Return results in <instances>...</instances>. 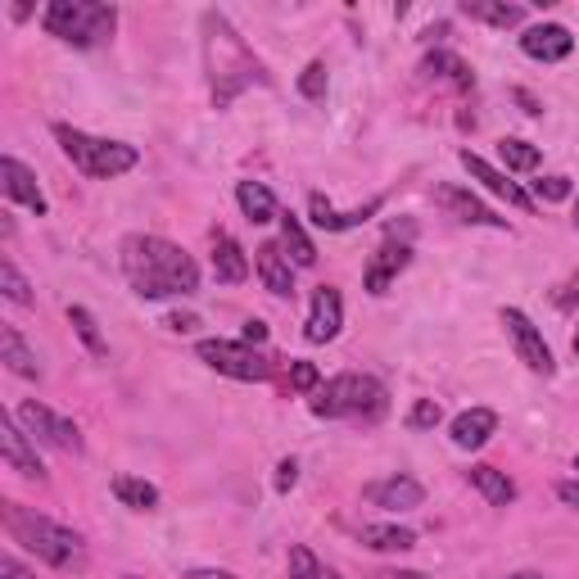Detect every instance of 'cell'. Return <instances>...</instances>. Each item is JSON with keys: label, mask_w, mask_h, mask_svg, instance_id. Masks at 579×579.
<instances>
[{"label": "cell", "mask_w": 579, "mask_h": 579, "mask_svg": "<svg viewBox=\"0 0 579 579\" xmlns=\"http://www.w3.org/2000/svg\"><path fill=\"white\" fill-rule=\"evenodd\" d=\"M439 421H444V412H439L435 399H416L412 412H408V426H412V431H435Z\"/></svg>", "instance_id": "36"}, {"label": "cell", "mask_w": 579, "mask_h": 579, "mask_svg": "<svg viewBox=\"0 0 579 579\" xmlns=\"http://www.w3.org/2000/svg\"><path fill=\"white\" fill-rule=\"evenodd\" d=\"M358 544L371 553H408V548H416V534L408 525H363Z\"/></svg>", "instance_id": "25"}, {"label": "cell", "mask_w": 579, "mask_h": 579, "mask_svg": "<svg viewBox=\"0 0 579 579\" xmlns=\"http://www.w3.org/2000/svg\"><path fill=\"white\" fill-rule=\"evenodd\" d=\"M200 46H204V73H209V91H213V109H226L241 91L249 87H272V73L263 68V59L245 46V36L231 27L226 14L209 10L200 19Z\"/></svg>", "instance_id": "1"}, {"label": "cell", "mask_w": 579, "mask_h": 579, "mask_svg": "<svg viewBox=\"0 0 579 579\" xmlns=\"http://www.w3.org/2000/svg\"><path fill=\"white\" fill-rule=\"evenodd\" d=\"M575 226H579V200H575Z\"/></svg>", "instance_id": "47"}, {"label": "cell", "mask_w": 579, "mask_h": 579, "mask_svg": "<svg viewBox=\"0 0 579 579\" xmlns=\"http://www.w3.org/2000/svg\"><path fill=\"white\" fill-rule=\"evenodd\" d=\"M516 100H521V104H525V113H538V100H534V96H530V91H516Z\"/></svg>", "instance_id": "45"}, {"label": "cell", "mask_w": 579, "mask_h": 579, "mask_svg": "<svg viewBox=\"0 0 579 579\" xmlns=\"http://www.w3.org/2000/svg\"><path fill=\"white\" fill-rule=\"evenodd\" d=\"M498 159L508 164V172H534L538 164H544V154H538V145L521 141V136H503L498 141Z\"/></svg>", "instance_id": "30"}, {"label": "cell", "mask_w": 579, "mask_h": 579, "mask_svg": "<svg viewBox=\"0 0 579 579\" xmlns=\"http://www.w3.org/2000/svg\"><path fill=\"white\" fill-rule=\"evenodd\" d=\"M236 204H241V213H245L254 226H267L272 218H281L277 196H272V190H267L263 181H236Z\"/></svg>", "instance_id": "22"}, {"label": "cell", "mask_w": 579, "mask_h": 579, "mask_svg": "<svg viewBox=\"0 0 579 579\" xmlns=\"http://www.w3.org/2000/svg\"><path fill=\"white\" fill-rule=\"evenodd\" d=\"M263 339H267V322L249 318V322H245V344H263Z\"/></svg>", "instance_id": "42"}, {"label": "cell", "mask_w": 579, "mask_h": 579, "mask_svg": "<svg viewBox=\"0 0 579 579\" xmlns=\"http://www.w3.org/2000/svg\"><path fill=\"white\" fill-rule=\"evenodd\" d=\"M196 326H200V318H190V313H172L168 318V331H177V335H190Z\"/></svg>", "instance_id": "41"}, {"label": "cell", "mask_w": 579, "mask_h": 579, "mask_svg": "<svg viewBox=\"0 0 579 579\" xmlns=\"http://www.w3.org/2000/svg\"><path fill=\"white\" fill-rule=\"evenodd\" d=\"M186 579H241V575H231V570H190Z\"/></svg>", "instance_id": "43"}, {"label": "cell", "mask_w": 579, "mask_h": 579, "mask_svg": "<svg viewBox=\"0 0 579 579\" xmlns=\"http://www.w3.org/2000/svg\"><path fill=\"white\" fill-rule=\"evenodd\" d=\"M390 412V394L376 376H358V371H344L335 380H326L322 390L313 394V416H326V421H380Z\"/></svg>", "instance_id": "4"}, {"label": "cell", "mask_w": 579, "mask_h": 579, "mask_svg": "<svg viewBox=\"0 0 579 579\" xmlns=\"http://www.w3.org/2000/svg\"><path fill=\"white\" fill-rule=\"evenodd\" d=\"M467 480L485 493V503H489V508H508V503H516V485L508 480V471L485 467V461H480V467H471V471H467Z\"/></svg>", "instance_id": "24"}, {"label": "cell", "mask_w": 579, "mask_h": 579, "mask_svg": "<svg viewBox=\"0 0 579 579\" xmlns=\"http://www.w3.org/2000/svg\"><path fill=\"white\" fill-rule=\"evenodd\" d=\"M213 277L222 286H241L249 277V258H245V249L231 241V236H218L213 241Z\"/></svg>", "instance_id": "23"}, {"label": "cell", "mask_w": 579, "mask_h": 579, "mask_svg": "<svg viewBox=\"0 0 579 579\" xmlns=\"http://www.w3.org/2000/svg\"><path fill=\"white\" fill-rule=\"evenodd\" d=\"M299 485V461L294 457H286L281 467H277V493H290Z\"/></svg>", "instance_id": "38"}, {"label": "cell", "mask_w": 579, "mask_h": 579, "mask_svg": "<svg viewBox=\"0 0 579 579\" xmlns=\"http://www.w3.org/2000/svg\"><path fill=\"white\" fill-rule=\"evenodd\" d=\"M0 363H5L14 376L23 380H42V363H36V349H27V339L14 326H0Z\"/></svg>", "instance_id": "21"}, {"label": "cell", "mask_w": 579, "mask_h": 579, "mask_svg": "<svg viewBox=\"0 0 579 579\" xmlns=\"http://www.w3.org/2000/svg\"><path fill=\"white\" fill-rule=\"evenodd\" d=\"M435 200H439L457 222H467V226H498V231L508 226V218H498L485 200L471 196L467 186H439V190H435Z\"/></svg>", "instance_id": "17"}, {"label": "cell", "mask_w": 579, "mask_h": 579, "mask_svg": "<svg viewBox=\"0 0 579 579\" xmlns=\"http://www.w3.org/2000/svg\"><path fill=\"white\" fill-rule=\"evenodd\" d=\"M113 498H119L123 508H132V512H154L159 508V489H154L149 480H141V476H113Z\"/></svg>", "instance_id": "27"}, {"label": "cell", "mask_w": 579, "mask_h": 579, "mask_svg": "<svg viewBox=\"0 0 579 579\" xmlns=\"http://www.w3.org/2000/svg\"><path fill=\"white\" fill-rule=\"evenodd\" d=\"M412 263V245L408 241H399V236H390L376 254H371V263H367V277H363V286H367V294H390V286H394V277L403 272V267Z\"/></svg>", "instance_id": "11"}, {"label": "cell", "mask_w": 579, "mask_h": 579, "mask_svg": "<svg viewBox=\"0 0 579 579\" xmlns=\"http://www.w3.org/2000/svg\"><path fill=\"white\" fill-rule=\"evenodd\" d=\"M0 190H5V200L32 209L36 218H46V209H51L46 196H42V186H36V172L27 164H19L14 154H5V159H0Z\"/></svg>", "instance_id": "12"}, {"label": "cell", "mask_w": 579, "mask_h": 579, "mask_svg": "<svg viewBox=\"0 0 579 579\" xmlns=\"http://www.w3.org/2000/svg\"><path fill=\"white\" fill-rule=\"evenodd\" d=\"M575 471H579V457H575Z\"/></svg>", "instance_id": "50"}, {"label": "cell", "mask_w": 579, "mask_h": 579, "mask_svg": "<svg viewBox=\"0 0 579 579\" xmlns=\"http://www.w3.org/2000/svg\"><path fill=\"white\" fill-rule=\"evenodd\" d=\"M123 579H141V575H123Z\"/></svg>", "instance_id": "49"}, {"label": "cell", "mask_w": 579, "mask_h": 579, "mask_svg": "<svg viewBox=\"0 0 579 579\" xmlns=\"http://www.w3.org/2000/svg\"><path fill=\"white\" fill-rule=\"evenodd\" d=\"M461 14L480 19L489 27H516L525 19V10L521 5H508V0H461Z\"/></svg>", "instance_id": "28"}, {"label": "cell", "mask_w": 579, "mask_h": 579, "mask_svg": "<svg viewBox=\"0 0 579 579\" xmlns=\"http://www.w3.org/2000/svg\"><path fill=\"white\" fill-rule=\"evenodd\" d=\"M339 326H344V299H339V290L335 286H318L313 313H308V322H303V339L308 344H331L339 335Z\"/></svg>", "instance_id": "14"}, {"label": "cell", "mask_w": 579, "mask_h": 579, "mask_svg": "<svg viewBox=\"0 0 579 579\" xmlns=\"http://www.w3.org/2000/svg\"><path fill=\"white\" fill-rule=\"evenodd\" d=\"M421 73H431V77H444V82H453L457 91H471L476 87V73L461 64L457 55H448V51H435V55H426V64H421Z\"/></svg>", "instance_id": "29"}, {"label": "cell", "mask_w": 579, "mask_h": 579, "mask_svg": "<svg viewBox=\"0 0 579 579\" xmlns=\"http://www.w3.org/2000/svg\"><path fill=\"white\" fill-rule=\"evenodd\" d=\"M457 159H461V168L471 172V181H480V186L489 190V196H498V200H508V204H516V209H534V200L525 196V190H521L516 181H508V172H498L493 164H485L480 154H471V149H461Z\"/></svg>", "instance_id": "16"}, {"label": "cell", "mask_w": 579, "mask_h": 579, "mask_svg": "<svg viewBox=\"0 0 579 579\" xmlns=\"http://www.w3.org/2000/svg\"><path fill=\"white\" fill-rule=\"evenodd\" d=\"M0 521H5L10 538L14 544H23L27 553H36L46 566L55 570H77L87 561V544H82V534L51 521V516H36L32 508L23 503H0Z\"/></svg>", "instance_id": "3"}, {"label": "cell", "mask_w": 579, "mask_h": 579, "mask_svg": "<svg viewBox=\"0 0 579 579\" xmlns=\"http://www.w3.org/2000/svg\"><path fill=\"white\" fill-rule=\"evenodd\" d=\"M521 51H525L530 59L557 64V59H566V55L575 51V36H570V27H561V23H538V27H525Z\"/></svg>", "instance_id": "18"}, {"label": "cell", "mask_w": 579, "mask_h": 579, "mask_svg": "<svg viewBox=\"0 0 579 579\" xmlns=\"http://www.w3.org/2000/svg\"><path fill=\"white\" fill-rule=\"evenodd\" d=\"M503 579H544L538 570H512V575H503Z\"/></svg>", "instance_id": "46"}, {"label": "cell", "mask_w": 579, "mask_h": 579, "mask_svg": "<svg viewBox=\"0 0 579 579\" xmlns=\"http://www.w3.org/2000/svg\"><path fill=\"white\" fill-rule=\"evenodd\" d=\"M575 354H579V331H575Z\"/></svg>", "instance_id": "48"}, {"label": "cell", "mask_w": 579, "mask_h": 579, "mask_svg": "<svg viewBox=\"0 0 579 579\" xmlns=\"http://www.w3.org/2000/svg\"><path fill=\"white\" fill-rule=\"evenodd\" d=\"M503 326H508V335H512V344H516V358L534 371V376H553V349H548V339H544V331H538L521 308H503Z\"/></svg>", "instance_id": "9"}, {"label": "cell", "mask_w": 579, "mask_h": 579, "mask_svg": "<svg viewBox=\"0 0 579 579\" xmlns=\"http://www.w3.org/2000/svg\"><path fill=\"white\" fill-rule=\"evenodd\" d=\"M380 213V200H367L363 209H349V213H339V209H331V200L326 196H308V218H313V226H322V231H349V226H363L367 218H376Z\"/></svg>", "instance_id": "20"}, {"label": "cell", "mask_w": 579, "mask_h": 579, "mask_svg": "<svg viewBox=\"0 0 579 579\" xmlns=\"http://www.w3.org/2000/svg\"><path fill=\"white\" fill-rule=\"evenodd\" d=\"M68 322H73L77 339L87 344V354H91V358H109V339L100 335V322L87 313V308H68Z\"/></svg>", "instance_id": "31"}, {"label": "cell", "mask_w": 579, "mask_h": 579, "mask_svg": "<svg viewBox=\"0 0 579 579\" xmlns=\"http://www.w3.org/2000/svg\"><path fill=\"white\" fill-rule=\"evenodd\" d=\"M123 277L141 299H186L200 290V267L181 245L164 236H127L123 241Z\"/></svg>", "instance_id": "2"}, {"label": "cell", "mask_w": 579, "mask_h": 579, "mask_svg": "<svg viewBox=\"0 0 579 579\" xmlns=\"http://www.w3.org/2000/svg\"><path fill=\"white\" fill-rule=\"evenodd\" d=\"M281 249H286V258L294 267H313L318 263V245L308 241V231H303V222L294 213H281Z\"/></svg>", "instance_id": "26"}, {"label": "cell", "mask_w": 579, "mask_h": 579, "mask_svg": "<svg viewBox=\"0 0 579 579\" xmlns=\"http://www.w3.org/2000/svg\"><path fill=\"white\" fill-rule=\"evenodd\" d=\"M557 498H561L566 508H575V512H579V480H561V485H557Z\"/></svg>", "instance_id": "40"}, {"label": "cell", "mask_w": 579, "mask_h": 579, "mask_svg": "<svg viewBox=\"0 0 579 579\" xmlns=\"http://www.w3.org/2000/svg\"><path fill=\"white\" fill-rule=\"evenodd\" d=\"M0 457H5V467L19 471L23 480H36V485L46 480L42 457H36V448H32V439H27V431L19 426L14 412H0Z\"/></svg>", "instance_id": "10"}, {"label": "cell", "mask_w": 579, "mask_h": 579, "mask_svg": "<svg viewBox=\"0 0 579 579\" xmlns=\"http://www.w3.org/2000/svg\"><path fill=\"white\" fill-rule=\"evenodd\" d=\"M493 431H498V412H493V408H467V412H457L453 426H448L453 444L467 448V453L485 448V444L493 439Z\"/></svg>", "instance_id": "19"}, {"label": "cell", "mask_w": 579, "mask_h": 579, "mask_svg": "<svg viewBox=\"0 0 579 579\" xmlns=\"http://www.w3.org/2000/svg\"><path fill=\"white\" fill-rule=\"evenodd\" d=\"M14 416H19V426L27 431V439H42V444H51L59 453H82V431H77L68 416H59L55 408L36 403V399H23L14 408Z\"/></svg>", "instance_id": "8"}, {"label": "cell", "mask_w": 579, "mask_h": 579, "mask_svg": "<svg viewBox=\"0 0 579 579\" xmlns=\"http://www.w3.org/2000/svg\"><path fill=\"white\" fill-rule=\"evenodd\" d=\"M0 579H36V575H32L19 557H10V553H5V557H0Z\"/></svg>", "instance_id": "39"}, {"label": "cell", "mask_w": 579, "mask_h": 579, "mask_svg": "<svg viewBox=\"0 0 579 579\" xmlns=\"http://www.w3.org/2000/svg\"><path fill=\"white\" fill-rule=\"evenodd\" d=\"M42 27L59 42L77 46V51H91L100 46L104 36H113L119 27V10L113 5H100V0H51L46 14H42Z\"/></svg>", "instance_id": "6"}, {"label": "cell", "mask_w": 579, "mask_h": 579, "mask_svg": "<svg viewBox=\"0 0 579 579\" xmlns=\"http://www.w3.org/2000/svg\"><path fill=\"white\" fill-rule=\"evenodd\" d=\"M326 87H331V77H326V64L313 59L303 73H299V96L303 100H326Z\"/></svg>", "instance_id": "34"}, {"label": "cell", "mask_w": 579, "mask_h": 579, "mask_svg": "<svg viewBox=\"0 0 579 579\" xmlns=\"http://www.w3.org/2000/svg\"><path fill=\"white\" fill-rule=\"evenodd\" d=\"M290 390H294V394H318V390H322V371H318L313 363H303V358L290 363Z\"/></svg>", "instance_id": "35"}, {"label": "cell", "mask_w": 579, "mask_h": 579, "mask_svg": "<svg viewBox=\"0 0 579 579\" xmlns=\"http://www.w3.org/2000/svg\"><path fill=\"white\" fill-rule=\"evenodd\" d=\"M0 294H5L10 303H19V308H32L36 299H32V286H27V277L19 272V267L5 258L0 263Z\"/></svg>", "instance_id": "33"}, {"label": "cell", "mask_w": 579, "mask_h": 579, "mask_svg": "<svg viewBox=\"0 0 579 579\" xmlns=\"http://www.w3.org/2000/svg\"><path fill=\"white\" fill-rule=\"evenodd\" d=\"M290 579H339L331 566L318 561V553L308 548V544H294L290 548Z\"/></svg>", "instance_id": "32"}, {"label": "cell", "mask_w": 579, "mask_h": 579, "mask_svg": "<svg viewBox=\"0 0 579 579\" xmlns=\"http://www.w3.org/2000/svg\"><path fill=\"white\" fill-rule=\"evenodd\" d=\"M376 579H431V575H421V570H380Z\"/></svg>", "instance_id": "44"}, {"label": "cell", "mask_w": 579, "mask_h": 579, "mask_svg": "<svg viewBox=\"0 0 579 579\" xmlns=\"http://www.w3.org/2000/svg\"><path fill=\"white\" fill-rule=\"evenodd\" d=\"M200 363H209L218 376H231V380H245V385H258L272 376V363H267L254 344L245 339H200L196 344Z\"/></svg>", "instance_id": "7"}, {"label": "cell", "mask_w": 579, "mask_h": 579, "mask_svg": "<svg viewBox=\"0 0 579 579\" xmlns=\"http://www.w3.org/2000/svg\"><path fill=\"white\" fill-rule=\"evenodd\" d=\"M534 196L544 200V204H561V200H570V181L557 177V172H553V177H538V181H534Z\"/></svg>", "instance_id": "37"}, {"label": "cell", "mask_w": 579, "mask_h": 579, "mask_svg": "<svg viewBox=\"0 0 579 579\" xmlns=\"http://www.w3.org/2000/svg\"><path fill=\"white\" fill-rule=\"evenodd\" d=\"M363 498L380 512H412V508L426 503V489H421V480H412V476H390V480H371L363 489Z\"/></svg>", "instance_id": "13"}, {"label": "cell", "mask_w": 579, "mask_h": 579, "mask_svg": "<svg viewBox=\"0 0 579 579\" xmlns=\"http://www.w3.org/2000/svg\"><path fill=\"white\" fill-rule=\"evenodd\" d=\"M254 267H258V281L277 299H294V263L286 258V249L277 241H263L254 249Z\"/></svg>", "instance_id": "15"}, {"label": "cell", "mask_w": 579, "mask_h": 579, "mask_svg": "<svg viewBox=\"0 0 579 579\" xmlns=\"http://www.w3.org/2000/svg\"><path fill=\"white\" fill-rule=\"evenodd\" d=\"M55 141L59 149L73 159V168L82 177H96V181H109V177H123L136 168V145L127 141H104V136H91L82 127H68V123H55Z\"/></svg>", "instance_id": "5"}]
</instances>
